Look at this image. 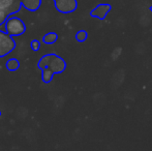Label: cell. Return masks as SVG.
<instances>
[{"label":"cell","instance_id":"8","mask_svg":"<svg viewBox=\"0 0 152 151\" xmlns=\"http://www.w3.org/2000/svg\"><path fill=\"white\" fill-rule=\"evenodd\" d=\"M57 39H58V34L56 32H49L42 37V42L47 44H53L57 42Z\"/></svg>","mask_w":152,"mask_h":151},{"label":"cell","instance_id":"14","mask_svg":"<svg viewBox=\"0 0 152 151\" xmlns=\"http://www.w3.org/2000/svg\"><path fill=\"white\" fill-rule=\"evenodd\" d=\"M18 1H22V0H18Z\"/></svg>","mask_w":152,"mask_h":151},{"label":"cell","instance_id":"9","mask_svg":"<svg viewBox=\"0 0 152 151\" xmlns=\"http://www.w3.org/2000/svg\"><path fill=\"white\" fill-rule=\"evenodd\" d=\"M20 67V62L17 58H10L6 62V69L10 71H16Z\"/></svg>","mask_w":152,"mask_h":151},{"label":"cell","instance_id":"6","mask_svg":"<svg viewBox=\"0 0 152 151\" xmlns=\"http://www.w3.org/2000/svg\"><path fill=\"white\" fill-rule=\"evenodd\" d=\"M22 7V3L18 0H0V9L10 12L12 14L18 12Z\"/></svg>","mask_w":152,"mask_h":151},{"label":"cell","instance_id":"4","mask_svg":"<svg viewBox=\"0 0 152 151\" xmlns=\"http://www.w3.org/2000/svg\"><path fill=\"white\" fill-rule=\"evenodd\" d=\"M56 9L61 14H70L78 8L77 0H54Z\"/></svg>","mask_w":152,"mask_h":151},{"label":"cell","instance_id":"10","mask_svg":"<svg viewBox=\"0 0 152 151\" xmlns=\"http://www.w3.org/2000/svg\"><path fill=\"white\" fill-rule=\"evenodd\" d=\"M88 38V32L86 30H80L77 32L76 34V39L79 42H84L85 40Z\"/></svg>","mask_w":152,"mask_h":151},{"label":"cell","instance_id":"3","mask_svg":"<svg viewBox=\"0 0 152 151\" xmlns=\"http://www.w3.org/2000/svg\"><path fill=\"white\" fill-rule=\"evenodd\" d=\"M14 36L0 30V57L6 56L16 48V42Z\"/></svg>","mask_w":152,"mask_h":151},{"label":"cell","instance_id":"7","mask_svg":"<svg viewBox=\"0 0 152 151\" xmlns=\"http://www.w3.org/2000/svg\"><path fill=\"white\" fill-rule=\"evenodd\" d=\"M22 7H25L29 12H35L42 5V0H22Z\"/></svg>","mask_w":152,"mask_h":151},{"label":"cell","instance_id":"5","mask_svg":"<svg viewBox=\"0 0 152 151\" xmlns=\"http://www.w3.org/2000/svg\"><path fill=\"white\" fill-rule=\"evenodd\" d=\"M112 10V5L109 3H100L96 5L95 7L90 12V16L96 18L98 20H104L107 15Z\"/></svg>","mask_w":152,"mask_h":151},{"label":"cell","instance_id":"2","mask_svg":"<svg viewBox=\"0 0 152 151\" xmlns=\"http://www.w3.org/2000/svg\"><path fill=\"white\" fill-rule=\"evenodd\" d=\"M5 31L12 36H20L26 31V25L21 19L10 16L5 22Z\"/></svg>","mask_w":152,"mask_h":151},{"label":"cell","instance_id":"11","mask_svg":"<svg viewBox=\"0 0 152 151\" xmlns=\"http://www.w3.org/2000/svg\"><path fill=\"white\" fill-rule=\"evenodd\" d=\"M12 15V12L0 9V26H1L2 24H5L6 20H7V19L10 18Z\"/></svg>","mask_w":152,"mask_h":151},{"label":"cell","instance_id":"12","mask_svg":"<svg viewBox=\"0 0 152 151\" xmlns=\"http://www.w3.org/2000/svg\"><path fill=\"white\" fill-rule=\"evenodd\" d=\"M30 48L32 49L33 51H38L40 49V42H39V40H37V39H33V40H31V42H30Z\"/></svg>","mask_w":152,"mask_h":151},{"label":"cell","instance_id":"1","mask_svg":"<svg viewBox=\"0 0 152 151\" xmlns=\"http://www.w3.org/2000/svg\"><path fill=\"white\" fill-rule=\"evenodd\" d=\"M37 66L42 71V81L48 84L52 81L55 74H61L65 71L66 62L56 54L44 55L37 62Z\"/></svg>","mask_w":152,"mask_h":151},{"label":"cell","instance_id":"13","mask_svg":"<svg viewBox=\"0 0 152 151\" xmlns=\"http://www.w3.org/2000/svg\"><path fill=\"white\" fill-rule=\"evenodd\" d=\"M149 9H150V10H151V12H152V6H150V8H149Z\"/></svg>","mask_w":152,"mask_h":151},{"label":"cell","instance_id":"15","mask_svg":"<svg viewBox=\"0 0 152 151\" xmlns=\"http://www.w3.org/2000/svg\"><path fill=\"white\" fill-rule=\"evenodd\" d=\"M0 115H1V112H0Z\"/></svg>","mask_w":152,"mask_h":151}]
</instances>
